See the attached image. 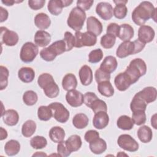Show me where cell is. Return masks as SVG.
Wrapping results in <instances>:
<instances>
[{
    "label": "cell",
    "instance_id": "obj_59",
    "mask_svg": "<svg viewBox=\"0 0 157 157\" xmlns=\"http://www.w3.org/2000/svg\"><path fill=\"white\" fill-rule=\"evenodd\" d=\"M1 137H0V140H2L5 139L7 138V131L4 129L2 127H1Z\"/></svg>",
    "mask_w": 157,
    "mask_h": 157
},
{
    "label": "cell",
    "instance_id": "obj_35",
    "mask_svg": "<svg viewBox=\"0 0 157 157\" xmlns=\"http://www.w3.org/2000/svg\"><path fill=\"white\" fill-rule=\"evenodd\" d=\"M20 150V144L16 140H10L6 142L4 146V150L7 155L14 156L18 153Z\"/></svg>",
    "mask_w": 157,
    "mask_h": 157
},
{
    "label": "cell",
    "instance_id": "obj_26",
    "mask_svg": "<svg viewBox=\"0 0 157 157\" xmlns=\"http://www.w3.org/2000/svg\"><path fill=\"white\" fill-rule=\"evenodd\" d=\"M65 143L68 150L71 153L78 151L80 148L82 144L80 137L76 134L71 136L65 141Z\"/></svg>",
    "mask_w": 157,
    "mask_h": 157
},
{
    "label": "cell",
    "instance_id": "obj_53",
    "mask_svg": "<svg viewBox=\"0 0 157 157\" xmlns=\"http://www.w3.org/2000/svg\"><path fill=\"white\" fill-rule=\"evenodd\" d=\"M94 3V1L78 0L77 1V7L83 11L89 10Z\"/></svg>",
    "mask_w": 157,
    "mask_h": 157
},
{
    "label": "cell",
    "instance_id": "obj_17",
    "mask_svg": "<svg viewBox=\"0 0 157 157\" xmlns=\"http://www.w3.org/2000/svg\"><path fill=\"white\" fill-rule=\"evenodd\" d=\"M109 117L107 112H99L95 113L93 119V124L98 129L105 128L109 124Z\"/></svg>",
    "mask_w": 157,
    "mask_h": 157
},
{
    "label": "cell",
    "instance_id": "obj_1",
    "mask_svg": "<svg viewBox=\"0 0 157 157\" xmlns=\"http://www.w3.org/2000/svg\"><path fill=\"white\" fill-rule=\"evenodd\" d=\"M132 20L139 26L144 25L150 18L156 21V8L149 1H142L136 7L132 13Z\"/></svg>",
    "mask_w": 157,
    "mask_h": 157
},
{
    "label": "cell",
    "instance_id": "obj_32",
    "mask_svg": "<svg viewBox=\"0 0 157 157\" xmlns=\"http://www.w3.org/2000/svg\"><path fill=\"white\" fill-rule=\"evenodd\" d=\"M137 136L142 142L148 143L152 139V130L150 128L145 125L140 126L137 130Z\"/></svg>",
    "mask_w": 157,
    "mask_h": 157
},
{
    "label": "cell",
    "instance_id": "obj_6",
    "mask_svg": "<svg viewBox=\"0 0 157 157\" xmlns=\"http://www.w3.org/2000/svg\"><path fill=\"white\" fill-rule=\"evenodd\" d=\"M38 53V46L31 42H27L21 48L20 57L23 62L31 63L35 59Z\"/></svg>",
    "mask_w": 157,
    "mask_h": 157
},
{
    "label": "cell",
    "instance_id": "obj_60",
    "mask_svg": "<svg viewBox=\"0 0 157 157\" xmlns=\"http://www.w3.org/2000/svg\"><path fill=\"white\" fill-rule=\"evenodd\" d=\"M151 124L156 129V113H155L151 118Z\"/></svg>",
    "mask_w": 157,
    "mask_h": 157
},
{
    "label": "cell",
    "instance_id": "obj_54",
    "mask_svg": "<svg viewBox=\"0 0 157 157\" xmlns=\"http://www.w3.org/2000/svg\"><path fill=\"white\" fill-rule=\"evenodd\" d=\"M45 3V0H29L28 1L29 7L33 10H39L42 9Z\"/></svg>",
    "mask_w": 157,
    "mask_h": 157
},
{
    "label": "cell",
    "instance_id": "obj_34",
    "mask_svg": "<svg viewBox=\"0 0 157 157\" xmlns=\"http://www.w3.org/2000/svg\"><path fill=\"white\" fill-rule=\"evenodd\" d=\"M89 123V119L86 115L83 113L76 114L72 119V124L77 129H81L86 128Z\"/></svg>",
    "mask_w": 157,
    "mask_h": 157
},
{
    "label": "cell",
    "instance_id": "obj_46",
    "mask_svg": "<svg viewBox=\"0 0 157 157\" xmlns=\"http://www.w3.org/2000/svg\"><path fill=\"white\" fill-rule=\"evenodd\" d=\"M103 52L101 49L98 48L90 52L88 55V61L91 63H97L103 58Z\"/></svg>",
    "mask_w": 157,
    "mask_h": 157
},
{
    "label": "cell",
    "instance_id": "obj_49",
    "mask_svg": "<svg viewBox=\"0 0 157 157\" xmlns=\"http://www.w3.org/2000/svg\"><path fill=\"white\" fill-rule=\"evenodd\" d=\"M94 77H95V80H96V82L98 83H99L103 81L110 80V74L104 72L103 71H102L101 69H100L99 68L95 72Z\"/></svg>",
    "mask_w": 157,
    "mask_h": 157
},
{
    "label": "cell",
    "instance_id": "obj_62",
    "mask_svg": "<svg viewBox=\"0 0 157 157\" xmlns=\"http://www.w3.org/2000/svg\"><path fill=\"white\" fill-rule=\"evenodd\" d=\"M123 155H124V156H128V155H126V154H125V153H122L121 151H120L119 153L117 154V156H123Z\"/></svg>",
    "mask_w": 157,
    "mask_h": 157
},
{
    "label": "cell",
    "instance_id": "obj_58",
    "mask_svg": "<svg viewBox=\"0 0 157 157\" xmlns=\"http://www.w3.org/2000/svg\"><path fill=\"white\" fill-rule=\"evenodd\" d=\"M2 3L5 4L6 6H12L13 5L14 3H19V2H23V1H13V0H2Z\"/></svg>",
    "mask_w": 157,
    "mask_h": 157
},
{
    "label": "cell",
    "instance_id": "obj_18",
    "mask_svg": "<svg viewBox=\"0 0 157 157\" xmlns=\"http://www.w3.org/2000/svg\"><path fill=\"white\" fill-rule=\"evenodd\" d=\"M137 94L147 103L154 102L156 99L157 91L155 87L147 86L142 90L137 93Z\"/></svg>",
    "mask_w": 157,
    "mask_h": 157
},
{
    "label": "cell",
    "instance_id": "obj_11",
    "mask_svg": "<svg viewBox=\"0 0 157 157\" xmlns=\"http://www.w3.org/2000/svg\"><path fill=\"white\" fill-rule=\"evenodd\" d=\"M96 12L102 19L109 20L113 17V9L110 3L101 2L96 7Z\"/></svg>",
    "mask_w": 157,
    "mask_h": 157
},
{
    "label": "cell",
    "instance_id": "obj_14",
    "mask_svg": "<svg viewBox=\"0 0 157 157\" xmlns=\"http://www.w3.org/2000/svg\"><path fill=\"white\" fill-rule=\"evenodd\" d=\"M155 33L154 29L150 26H140L138 30V40L146 44L151 42L155 37Z\"/></svg>",
    "mask_w": 157,
    "mask_h": 157
},
{
    "label": "cell",
    "instance_id": "obj_38",
    "mask_svg": "<svg viewBox=\"0 0 157 157\" xmlns=\"http://www.w3.org/2000/svg\"><path fill=\"white\" fill-rule=\"evenodd\" d=\"M56 56L66 52V46L64 40H57L48 47Z\"/></svg>",
    "mask_w": 157,
    "mask_h": 157
},
{
    "label": "cell",
    "instance_id": "obj_48",
    "mask_svg": "<svg viewBox=\"0 0 157 157\" xmlns=\"http://www.w3.org/2000/svg\"><path fill=\"white\" fill-rule=\"evenodd\" d=\"M41 58L46 61H52L54 60L56 55L48 48H44L40 52Z\"/></svg>",
    "mask_w": 157,
    "mask_h": 157
},
{
    "label": "cell",
    "instance_id": "obj_3",
    "mask_svg": "<svg viewBox=\"0 0 157 157\" xmlns=\"http://www.w3.org/2000/svg\"><path fill=\"white\" fill-rule=\"evenodd\" d=\"M130 77L132 83L137 82L139 78L144 75L147 72V65L141 58L132 59L124 71Z\"/></svg>",
    "mask_w": 157,
    "mask_h": 157
},
{
    "label": "cell",
    "instance_id": "obj_41",
    "mask_svg": "<svg viewBox=\"0 0 157 157\" xmlns=\"http://www.w3.org/2000/svg\"><path fill=\"white\" fill-rule=\"evenodd\" d=\"M37 116L42 121H48L52 117V110L48 106L41 105L38 108Z\"/></svg>",
    "mask_w": 157,
    "mask_h": 157
},
{
    "label": "cell",
    "instance_id": "obj_23",
    "mask_svg": "<svg viewBox=\"0 0 157 157\" xmlns=\"http://www.w3.org/2000/svg\"><path fill=\"white\" fill-rule=\"evenodd\" d=\"M134 31L133 28L129 24H122L120 25L118 37L123 41H129L134 36Z\"/></svg>",
    "mask_w": 157,
    "mask_h": 157
},
{
    "label": "cell",
    "instance_id": "obj_13",
    "mask_svg": "<svg viewBox=\"0 0 157 157\" xmlns=\"http://www.w3.org/2000/svg\"><path fill=\"white\" fill-rule=\"evenodd\" d=\"M66 100L71 106L77 107L83 104V95L81 92L76 90L68 91L66 94Z\"/></svg>",
    "mask_w": 157,
    "mask_h": 157
},
{
    "label": "cell",
    "instance_id": "obj_28",
    "mask_svg": "<svg viewBox=\"0 0 157 157\" xmlns=\"http://www.w3.org/2000/svg\"><path fill=\"white\" fill-rule=\"evenodd\" d=\"M35 25L41 30L47 29L51 24L49 17L44 13H37L34 17Z\"/></svg>",
    "mask_w": 157,
    "mask_h": 157
},
{
    "label": "cell",
    "instance_id": "obj_61",
    "mask_svg": "<svg viewBox=\"0 0 157 157\" xmlns=\"http://www.w3.org/2000/svg\"><path fill=\"white\" fill-rule=\"evenodd\" d=\"M47 156V154H45V153H43V152H42V151H37L36 153H34V154H33V156Z\"/></svg>",
    "mask_w": 157,
    "mask_h": 157
},
{
    "label": "cell",
    "instance_id": "obj_39",
    "mask_svg": "<svg viewBox=\"0 0 157 157\" xmlns=\"http://www.w3.org/2000/svg\"><path fill=\"white\" fill-rule=\"evenodd\" d=\"M38 100V97L36 92L33 90H28L25 92L23 95V101L24 103L29 106L34 105Z\"/></svg>",
    "mask_w": 157,
    "mask_h": 157
},
{
    "label": "cell",
    "instance_id": "obj_30",
    "mask_svg": "<svg viewBox=\"0 0 157 157\" xmlns=\"http://www.w3.org/2000/svg\"><path fill=\"white\" fill-rule=\"evenodd\" d=\"M65 135L66 133L64 129L60 126H54L49 131L50 139L55 143H59L63 141Z\"/></svg>",
    "mask_w": 157,
    "mask_h": 157
},
{
    "label": "cell",
    "instance_id": "obj_42",
    "mask_svg": "<svg viewBox=\"0 0 157 157\" xmlns=\"http://www.w3.org/2000/svg\"><path fill=\"white\" fill-rule=\"evenodd\" d=\"M116 40V37L110 34H105L102 36L101 38V46L106 49L111 48L115 45Z\"/></svg>",
    "mask_w": 157,
    "mask_h": 157
},
{
    "label": "cell",
    "instance_id": "obj_50",
    "mask_svg": "<svg viewBox=\"0 0 157 157\" xmlns=\"http://www.w3.org/2000/svg\"><path fill=\"white\" fill-rule=\"evenodd\" d=\"M57 152L59 156L62 157H66L68 156L71 155V152L68 150L66 145L65 141H62L59 143H58L57 145Z\"/></svg>",
    "mask_w": 157,
    "mask_h": 157
},
{
    "label": "cell",
    "instance_id": "obj_24",
    "mask_svg": "<svg viewBox=\"0 0 157 157\" xmlns=\"http://www.w3.org/2000/svg\"><path fill=\"white\" fill-rule=\"evenodd\" d=\"M113 2L116 5L113 9V15L118 19L124 18L126 16L128 12V9L126 6L128 1L117 0L113 1Z\"/></svg>",
    "mask_w": 157,
    "mask_h": 157
},
{
    "label": "cell",
    "instance_id": "obj_51",
    "mask_svg": "<svg viewBox=\"0 0 157 157\" xmlns=\"http://www.w3.org/2000/svg\"><path fill=\"white\" fill-rule=\"evenodd\" d=\"M98 96L93 92H86L83 95V103L88 107H90L92 102L96 99Z\"/></svg>",
    "mask_w": 157,
    "mask_h": 157
},
{
    "label": "cell",
    "instance_id": "obj_57",
    "mask_svg": "<svg viewBox=\"0 0 157 157\" xmlns=\"http://www.w3.org/2000/svg\"><path fill=\"white\" fill-rule=\"evenodd\" d=\"M0 13H1L0 22L2 23L7 19L9 13H8L7 10L6 9L3 8L2 7H0Z\"/></svg>",
    "mask_w": 157,
    "mask_h": 157
},
{
    "label": "cell",
    "instance_id": "obj_8",
    "mask_svg": "<svg viewBox=\"0 0 157 157\" xmlns=\"http://www.w3.org/2000/svg\"><path fill=\"white\" fill-rule=\"evenodd\" d=\"M118 146L126 151H136L139 149V144L129 134H121L117 140Z\"/></svg>",
    "mask_w": 157,
    "mask_h": 157
},
{
    "label": "cell",
    "instance_id": "obj_12",
    "mask_svg": "<svg viewBox=\"0 0 157 157\" xmlns=\"http://www.w3.org/2000/svg\"><path fill=\"white\" fill-rule=\"evenodd\" d=\"M136 54L134 42L124 41L120 44L116 51V55L120 58H126L131 55Z\"/></svg>",
    "mask_w": 157,
    "mask_h": 157
},
{
    "label": "cell",
    "instance_id": "obj_22",
    "mask_svg": "<svg viewBox=\"0 0 157 157\" xmlns=\"http://www.w3.org/2000/svg\"><path fill=\"white\" fill-rule=\"evenodd\" d=\"M1 117L5 124L10 126L16 125L19 120L18 113L13 109L7 110L3 113Z\"/></svg>",
    "mask_w": 157,
    "mask_h": 157
},
{
    "label": "cell",
    "instance_id": "obj_29",
    "mask_svg": "<svg viewBox=\"0 0 157 157\" xmlns=\"http://www.w3.org/2000/svg\"><path fill=\"white\" fill-rule=\"evenodd\" d=\"M90 149L94 154L99 155L104 152L107 149V144L105 141L101 139L98 138L90 143Z\"/></svg>",
    "mask_w": 157,
    "mask_h": 157
},
{
    "label": "cell",
    "instance_id": "obj_52",
    "mask_svg": "<svg viewBox=\"0 0 157 157\" xmlns=\"http://www.w3.org/2000/svg\"><path fill=\"white\" fill-rule=\"evenodd\" d=\"M99 137V134L96 130L87 131L84 136L85 140L88 143L93 142V140H96V139H98Z\"/></svg>",
    "mask_w": 157,
    "mask_h": 157
},
{
    "label": "cell",
    "instance_id": "obj_10",
    "mask_svg": "<svg viewBox=\"0 0 157 157\" xmlns=\"http://www.w3.org/2000/svg\"><path fill=\"white\" fill-rule=\"evenodd\" d=\"M72 2V0H50L47 8L51 14L57 16L61 13L63 7L70 6Z\"/></svg>",
    "mask_w": 157,
    "mask_h": 157
},
{
    "label": "cell",
    "instance_id": "obj_40",
    "mask_svg": "<svg viewBox=\"0 0 157 157\" xmlns=\"http://www.w3.org/2000/svg\"><path fill=\"white\" fill-rule=\"evenodd\" d=\"M30 145L34 149H42L47 146V140L43 136H36L31 139Z\"/></svg>",
    "mask_w": 157,
    "mask_h": 157
},
{
    "label": "cell",
    "instance_id": "obj_56",
    "mask_svg": "<svg viewBox=\"0 0 157 157\" xmlns=\"http://www.w3.org/2000/svg\"><path fill=\"white\" fill-rule=\"evenodd\" d=\"M134 45H135V50H136V54L140 52L145 47V44L139 40L137 39L134 41Z\"/></svg>",
    "mask_w": 157,
    "mask_h": 157
},
{
    "label": "cell",
    "instance_id": "obj_16",
    "mask_svg": "<svg viewBox=\"0 0 157 157\" xmlns=\"http://www.w3.org/2000/svg\"><path fill=\"white\" fill-rule=\"evenodd\" d=\"M87 31L96 36H99L102 31V25L101 22L95 17H89L86 20Z\"/></svg>",
    "mask_w": 157,
    "mask_h": 157
},
{
    "label": "cell",
    "instance_id": "obj_4",
    "mask_svg": "<svg viewBox=\"0 0 157 157\" xmlns=\"http://www.w3.org/2000/svg\"><path fill=\"white\" fill-rule=\"evenodd\" d=\"M86 17L85 11L77 7H74L67 18V25L76 32L80 31L83 28Z\"/></svg>",
    "mask_w": 157,
    "mask_h": 157
},
{
    "label": "cell",
    "instance_id": "obj_45",
    "mask_svg": "<svg viewBox=\"0 0 157 157\" xmlns=\"http://www.w3.org/2000/svg\"><path fill=\"white\" fill-rule=\"evenodd\" d=\"M134 124L140 126L146 122V114L145 111H137L132 112L131 118Z\"/></svg>",
    "mask_w": 157,
    "mask_h": 157
},
{
    "label": "cell",
    "instance_id": "obj_47",
    "mask_svg": "<svg viewBox=\"0 0 157 157\" xmlns=\"http://www.w3.org/2000/svg\"><path fill=\"white\" fill-rule=\"evenodd\" d=\"M64 41L66 46V52L70 51L75 45V37L69 31H66L64 33Z\"/></svg>",
    "mask_w": 157,
    "mask_h": 157
},
{
    "label": "cell",
    "instance_id": "obj_7",
    "mask_svg": "<svg viewBox=\"0 0 157 157\" xmlns=\"http://www.w3.org/2000/svg\"><path fill=\"white\" fill-rule=\"evenodd\" d=\"M52 112V117L58 122L64 123L69 118V110L60 102H52L48 105Z\"/></svg>",
    "mask_w": 157,
    "mask_h": 157
},
{
    "label": "cell",
    "instance_id": "obj_37",
    "mask_svg": "<svg viewBox=\"0 0 157 157\" xmlns=\"http://www.w3.org/2000/svg\"><path fill=\"white\" fill-rule=\"evenodd\" d=\"M117 125L118 128L123 130H130L134 126V123L132 119L127 115L120 116L117 121Z\"/></svg>",
    "mask_w": 157,
    "mask_h": 157
},
{
    "label": "cell",
    "instance_id": "obj_31",
    "mask_svg": "<svg viewBox=\"0 0 157 157\" xmlns=\"http://www.w3.org/2000/svg\"><path fill=\"white\" fill-rule=\"evenodd\" d=\"M98 90L99 93L105 97H111L114 94V89L109 80L98 83Z\"/></svg>",
    "mask_w": 157,
    "mask_h": 157
},
{
    "label": "cell",
    "instance_id": "obj_2",
    "mask_svg": "<svg viewBox=\"0 0 157 157\" xmlns=\"http://www.w3.org/2000/svg\"><path fill=\"white\" fill-rule=\"evenodd\" d=\"M37 83L43 89L45 94L48 98H54L59 94V87L51 74L43 73L40 75L37 79Z\"/></svg>",
    "mask_w": 157,
    "mask_h": 157
},
{
    "label": "cell",
    "instance_id": "obj_43",
    "mask_svg": "<svg viewBox=\"0 0 157 157\" xmlns=\"http://www.w3.org/2000/svg\"><path fill=\"white\" fill-rule=\"evenodd\" d=\"M90 108L92 109L94 113L99 112H107V106L106 103L101 99L97 98L91 104Z\"/></svg>",
    "mask_w": 157,
    "mask_h": 157
},
{
    "label": "cell",
    "instance_id": "obj_55",
    "mask_svg": "<svg viewBox=\"0 0 157 157\" xmlns=\"http://www.w3.org/2000/svg\"><path fill=\"white\" fill-rule=\"evenodd\" d=\"M119 29H120V26L118 24L115 23H111L107 26L106 32H107V34H112L115 37H118V35Z\"/></svg>",
    "mask_w": 157,
    "mask_h": 157
},
{
    "label": "cell",
    "instance_id": "obj_15",
    "mask_svg": "<svg viewBox=\"0 0 157 157\" xmlns=\"http://www.w3.org/2000/svg\"><path fill=\"white\" fill-rule=\"evenodd\" d=\"M114 83L116 88L120 91L126 90L132 83L130 77L124 72L118 74L115 78Z\"/></svg>",
    "mask_w": 157,
    "mask_h": 157
},
{
    "label": "cell",
    "instance_id": "obj_27",
    "mask_svg": "<svg viewBox=\"0 0 157 157\" xmlns=\"http://www.w3.org/2000/svg\"><path fill=\"white\" fill-rule=\"evenodd\" d=\"M77 86V80L75 75L69 73L65 75L62 80V86L66 91L75 90Z\"/></svg>",
    "mask_w": 157,
    "mask_h": 157
},
{
    "label": "cell",
    "instance_id": "obj_5",
    "mask_svg": "<svg viewBox=\"0 0 157 157\" xmlns=\"http://www.w3.org/2000/svg\"><path fill=\"white\" fill-rule=\"evenodd\" d=\"M97 36L90 33H81L80 31L75 32V45L74 47L80 48L82 47H91L96 44Z\"/></svg>",
    "mask_w": 157,
    "mask_h": 157
},
{
    "label": "cell",
    "instance_id": "obj_21",
    "mask_svg": "<svg viewBox=\"0 0 157 157\" xmlns=\"http://www.w3.org/2000/svg\"><path fill=\"white\" fill-rule=\"evenodd\" d=\"M34 40L37 46L44 47L50 44L51 36L48 32L44 30H39L36 33Z\"/></svg>",
    "mask_w": 157,
    "mask_h": 157
},
{
    "label": "cell",
    "instance_id": "obj_25",
    "mask_svg": "<svg viewBox=\"0 0 157 157\" xmlns=\"http://www.w3.org/2000/svg\"><path fill=\"white\" fill-rule=\"evenodd\" d=\"M18 77L24 83L31 82L35 77V72L31 67H23L18 70Z\"/></svg>",
    "mask_w": 157,
    "mask_h": 157
},
{
    "label": "cell",
    "instance_id": "obj_36",
    "mask_svg": "<svg viewBox=\"0 0 157 157\" xmlns=\"http://www.w3.org/2000/svg\"><path fill=\"white\" fill-rule=\"evenodd\" d=\"M36 129V124L34 121L28 120L25 121L21 127L22 135L25 137H30L35 132Z\"/></svg>",
    "mask_w": 157,
    "mask_h": 157
},
{
    "label": "cell",
    "instance_id": "obj_19",
    "mask_svg": "<svg viewBox=\"0 0 157 157\" xmlns=\"http://www.w3.org/2000/svg\"><path fill=\"white\" fill-rule=\"evenodd\" d=\"M118 66L117 59L113 56H106L100 65L99 69L105 72L111 74L114 72Z\"/></svg>",
    "mask_w": 157,
    "mask_h": 157
},
{
    "label": "cell",
    "instance_id": "obj_33",
    "mask_svg": "<svg viewBox=\"0 0 157 157\" xmlns=\"http://www.w3.org/2000/svg\"><path fill=\"white\" fill-rule=\"evenodd\" d=\"M147 105V104L136 93L131 102L130 109L132 112L137 111H145Z\"/></svg>",
    "mask_w": 157,
    "mask_h": 157
},
{
    "label": "cell",
    "instance_id": "obj_20",
    "mask_svg": "<svg viewBox=\"0 0 157 157\" xmlns=\"http://www.w3.org/2000/svg\"><path fill=\"white\" fill-rule=\"evenodd\" d=\"M79 78L81 83L84 86L89 85L93 81V72L88 65H83L79 70Z\"/></svg>",
    "mask_w": 157,
    "mask_h": 157
},
{
    "label": "cell",
    "instance_id": "obj_9",
    "mask_svg": "<svg viewBox=\"0 0 157 157\" xmlns=\"http://www.w3.org/2000/svg\"><path fill=\"white\" fill-rule=\"evenodd\" d=\"M0 29L1 43L7 46H14L18 43L19 37L16 32L9 30L4 26H1Z\"/></svg>",
    "mask_w": 157,
    "mask_h": 157
},
{
    "label": "cell",
    "instance_id": "obj_44",
    "mask_svg": "<svg viewBox=\"0 0 157 157\" xmlns=\"http://www.w3.org/2000/svg\"><path fill=\"white\" fill-rule=\"evenodd\" d=\"M9 72L5 66H0V90L5 89L8 85V77Z\"/></svg>",
    "mask_w": 157,
    "mask_h": 157
}]
</instances>
